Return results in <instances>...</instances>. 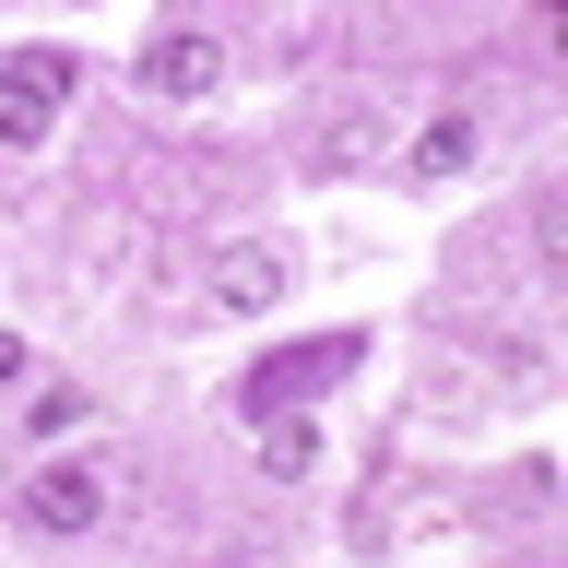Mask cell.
Masks as SVG:
<instances>
[{
    "label": "cell",
    "instance_id": "cell-10",
    "mask_svg": "<svg viewBox=\"0 0 568 568\" xmlns=\"http://www.w3.org/2000/svg\"><path fill=\"white\" fill-rule=\"evenodd\" d=\"M545 497H557V462H545V450L509 462V509H545Z\"/></svg>",
    "mask_w": 568,
    "mask_h": 568
},
{
    "label": "cell",
    "instance_id": "cell-1",
    "mask_svg": "<svg viewBox=\"0 0 568 568\" xmlns=\"http://www.w3.org/2000/svg\"><path fill=\"white\" fill-rule=\"evenodd\" d=\"M344 367H367V332H320V344H284V355H261V367H248L237 379V415H308L320 390L344 379Z\"/></svg>",
    "mask_w": 568,
    "mask_h": 568
},
{
    "label": "cell",
    "instance_id": "cell-2",
    "mask_svg": "<svg viewBox=\"0 0 568 568\" xmlns=\"http://www.w3.org/2000/svg\"><path fill=\"white\" fill-rule=\"evenodd\" d=\"M71 83H83V60H71V48H12V60H0V154H24V142L60 131Z\"/></svg>",
    "mask_w": 568,
    "mask_h": 568
},
{
    "label": "cell",
    "instance_id": "cell-6",
    "mask_svg": "<svg viewBox=\"0 0 568 568\" xmlns=\"http://www.w3.org/2000/svg\"><path fill=\"white\" fill-rule=\"evenodd\" d=\"M284 284H296V261H284V248H261V237H248V248H225V261H213V308L261 320V308H273V296H284Z\"/></svg>",
    "mask_w": 568,
    "mask_h": 568
},
{
    "label": "cell",
    "instance_id": "cell-11",
    "mask_svg": "<svg viewBox=\"0 0 568 568\" xmlns=\"http://www.w3.org/2000/svg\"><path fill=\"white\" fill-rule=\"evenodd\" d=\"M12 379H24V344H12V332H0V390H12Z\"/></svg>",
    "mask_w": 568,
    "mask_h": 568
},
{
    "label": "cell",
    "instance_id": "cell-4",
    "mask_svg": "<svg viewBox=\"0 0 568 568\" xmlns=\"http://www.w3.org/2000/svg\"><path fill=\"white\" fill-rule=\"evenodd\" d=\"M379 154H390V106L379 95H344L308 142H296V166H308V178H355V166H379Z\"/></svg>",
    "mask_w": 568,
    "mask_h": 568
},
{
    "label": "cell",
    "instance_id": "cell-7",
    "mask_svg": "<svg viewBox=\"0 0 568 568\" xmlns=\"http://www.w3.org/2000/svg\"><path fill=\"white\" fill-rule=\"evenodd\" d=\"M474 154H486V119H474V106H438L415 131V178H462Z\"/></svg>",
    "mask_w": 568,
    "mask_h": 568
},
{
    "label": "cell",
    "instance_id": "cell-3",
    "mask_svg": "<svg viewBox=\"0 0 568 568\" xmlns=\"http://www.w3.org/2000/svg\"><path fill=\"white\" fill-rule=\"evenodd\" d=\"M12 509H24V532H95L106 474H95V462H36L24 486H12Z\"/></svg>",
    "mask_w": 568,
    "mask_h": 568
},
{
    "label": "cell",
    "instance_id": "cell-5",
    "mask_svg": "<svg viewBox=\"0 0 568 568\" xmlns=\"http://www.w3.org/2000/svg\"><path fill=\"white\" fill-rule=\"evenodd\" d=\"M142 95H178V106H190V95H213V83H225V48H213V36L202 24H166V36H142Z\"/></svg>",
    "mask_w": 568,
    "mask_h": 568
},
{
    "label": "cell",
    "instance_id": "cell-9",
    "mask_svg": "<svg viewBox=\"0 0 568 568\" xmlns=\"http://www.w3.org/2000/svg\"><path fill=\"white\" fill-rule=\"evenodd\" d=\"M308 462H320V426H308V415H273V426H261V474H284V486H296Z\"/></svg>",
    "mask_w": 568,
    "mask_h": 568
},
{
    "label": "cell",
    "instance_id": "cell-8",
    "mask_svg": "<svg viewBox=\"0 0 568 568\" xmlns=\"http://www.w3.org/2000/svg\"><path fill=\"white\" fill-rule=\"evenodd\" d=\"M545 379H557V344H545V332H509V344H497V390H509V403H532Z\"/></svg>",
    "mask_w": 568,
    "mask_h": 568
}]
</instances>
